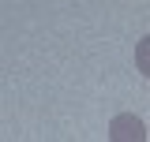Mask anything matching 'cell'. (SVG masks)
Returning a JSON list of instances; mask_svg holds the SVG:
<instances>
[{
  "instance_id": "cell-1",
  "label": "cell",
  "mask_w": 150,
  "mask_h": 142,
  "mask_svg": "<svg viewBox=\"0 0 150 142\" xmlns=\"http://www.w3.org/2000/svg\"><path fill=\"white\" fill-rule=\"evenodd\" d=\"M109 135H112V138H146L143 124H139V120H131V116H116Z\"/></svg>"
}]
</instances>
